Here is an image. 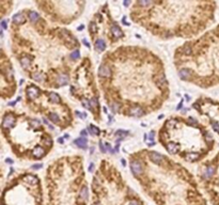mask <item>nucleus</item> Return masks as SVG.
Masks as SVG:
<instances>
[{
    "mask_svg": "<svg viewBox=\"0 0 219 205\" xmlns=\"http://www.w3.org/2000/svg\"><path fill=\"white\" fill-rule=\"evenodd\" d=\"M98 77L103 79H108L111 77V67L107 63H101L98 69Z\"/></svg>",
    "mask_w": 219,
    "mask_h": 205,
    "instance_id": "13",
    "label": "nucleus"
},
{
    "mask_svg": "<svg viewBox=\"0 0 219 205\" xmlns=\"http://www.w3.org/2000/svg\"><path fill=\"white\" fill-rule=\"evenodd\" d=\"M130 1H124V2H123V5H125V7H128V5H130Z\"/></svg>",
    "mask_w": 219,
    "mask_h": 205,
    "instance_id": "32",
    "label": "nucleus"
},
{
    "mask_svg": "<svg viewBox=\"0 0 219 205\" xmlns=\"http://www.w3.org/2000/svg\"><path fill=\"white\" fill-rule=\"evenodd\" d=\"M48 99L50 101V103H53V104H60L61 101V97L55 92L48 93Z\"/></svg>",
    "mask_w": 219,
    "mask_h": 205,
    "instance_id": "22",
    "label": "nucleus"
},
{
    "mask_svg": "<svg viewBox=\"0 0 219 205\" xmlns=\"http://www.w3.org/2000/svg\"><path fill=\"white\" fill-rule=\"evenodd\" d=\"M16 124V114L12 111H8L3 114L2 122H1V130H9L10 128H13Z\"/></svg>",
    "mask_w": 219,
    "mask_h": 205,
    "instance_id": "6",
    "label": "nucleus"
},
{
    "mask_svg": "<svg viewBox=\"0 0 219 205\" xmlns=\"http://www.w3.org/2000/svg\"><path fill=\"white\" fill-rule=\"evenodd\" d=\"M154 135H155V133L152 130L150 133V140H151V142H152V141H154Z\"/></svg>",
    "mask_w": 219,
    "mask_h": 205,
    "instance_id": "28",
    "label": "nucleus"
},
{
    "mask_svg": "<svg viewBox=\"0 0 219 205\" xmlns=\"http://www.w3.org/2000/svg\"><path fill=\"white\" fill-rule=\"evenodd\" d=\"M129 166H130V170H131V173L134 174L135 178H139V176H141V175L143 174V171H144V169H143V165L142 162L139 160L137 157H130V162H129Z\"/></svg>",
    "mask_w": 219,
    "mask_h": 205,
    "instance_id": "7",
    "label": "nucleus"
},
{
    "mask_svg": "<svg viewBox=\"0 0 219 205\" xmlns=\"http://www.w3.org/2000/svg\"><path fill=\"white\" fill-rule=\"evenodd\" d=\"M164 146L168 151L169 154H178V153H180V145L178 143L172 142V141H168V142L165 143Z\"/></svg>",
    "mask_w": 219,
    "mask_h": 205,
    "instance_id": "16",
    "label": "nucleus"
},
{
    "mask_svg": "<svg viewBox=\"0 0 219 205\" xmlns=\"http://www.w3.org/2000/svg\"><path fill=\"white\" fill-rule=\"evenodd\" d=\"M198 103L202 107H205L204 114L210 119V123L214 131H216L219 135V101L205 98L204 103H200V101H198Z\"/></svg>",
    "mask_w": 219,
    "mask_h": 205,
    "instance_id": "5",
    "label": "nucleus"
},
{
    "mask_svg": "<svg viewBox=\"0 0 219 205\" xmlns=\"http://www.w3.org/2000/svg\"><path fill=\"white\" fill-rule=\"evenodd\" d=\"M215 173L210 180L201 181L212 205H219V153L213 158Z\"/></svg>",
    "mask_w": 219,
    "mask_h": 205,
    "instance_id": "4",
    "label": "nucleus"
},
{
    "mask_svg": "<svg viewBox=\"0 0 219 205\" xmlns=\"http://www.w3.org/2000/svg\"><path fill=\"white\" fill-rule=\"evenodd\" d=\"M88 130L90 131V134L91 135H93V136H98L99 135V129L97 128V127H95V126H93V125H90V127L88 128Z\"/></svg>",
    "mask_w": 219,
    "mask_h": 205,
    "instance_id": "24",
    "label": "nucleus"
},
{
    "mask_svg": "<svg viewBox=\"0 0 219 205\" xmlns=\"http://www.w3.org/2000/svg\"><path fill=\"white\" fill-rule=\"evenodd\" d=\"M179 77H180L182 80L185 81H190L192 78L195 76V72L192 69H189V67H183L179 71Z\"/></svg>",
    "mask_w": 219,
    "mask_h": 205,
    "instance_id": "11",
    "label": "nucleus"
},
{
    "mask_svg": "<svg viewBox=\"0 0 219 205\" xmlns=\"http://www.w3.org/2000/svg\"><path fill=\"white\" fill-rule=\"evenodd\" d=\"M91 205H144V202L122 178L104 181L96 173L92 181Z\"/></svg>",
    "mask_w": 219,
    "mask_h": 205,
    "instance_id": "1",
    "label": "nucleus"
},
{
    "mask_svg": "<svg viewBox=\"0 0 219 205\" xmlns=\"http://www.w3.org/2000/svg\"><path fill=\"white\" fill-rule=\"evenodd\" d=\"M58 141H59L60 143H63V139L62 138H59V139H58Z\"/></svg>",
    "mask_w": 219,
    "mask_h": 205,
    "instance_id": "34",
    "label": "nucleus"
},
{
    "mask_svg": "<svg viewBox=\"0 0 219 205\" xmlns=\"http://www.w3.org/2000/svg\"><path fill=\"white\" fill-rule=\"evenodd\" d=\"M145 114V109L141 106H131L125 112V115L128 117H135V118H140Z\"/></svg>",
    "mask_w": 219,
    "mask_h": 205,
    "instance_id": "10",
    "label": "nucleus"
},
{
    "mask_svg": "<svg viewBox=\"0 0 219 205\" xmlns=\"http://www.w3.org/2000/svg\"><path fill=\"white\" fill-rule=\"evenodd\" d=\"M204 157V155L202 153H199V152H189L186 153L184 156V159L186 162H198L200 159H202Z\"/></svg>",
    "mask_w": 219,
    "mask_h": 205,
    "instance_id": "14",
    "label": "nucleus"
},
{
    "mask_svg": "<svg viewBox=\"0 0 219 205\" xmlns=\"http://www.w3.org/2000/svg\"><path fill=\"white\" fill-rule=\"evenodd\" d=\"M148 157L150 159V162L154 164L155 166H162L165 162H166L167 157L164 155L159 154L158 152H154V151H148Z\"/></svg>",
    "mask_w": 219,
    "mask_h": 205,
    "instance_id": "8",
    "label": "nucleus"
},
{
    "mask_svg": "<svg viewBox=\"0 0 219 205\" xmlns=\"http://www.w3.org/2000/svg\"><path fill=\"white\" fill-rule=\"evenodd\" d=\"M27 17L29 18V21H31V24H37V23H39L40 19L42 18V17L40 16L39 14H37V12L32 11V10H30V11L27 12Z\"/></svg>",
    "mask_w": 219,
    "mask_h": 205,
    "instance_id": "20",
    "label": "nucleus"
},
{
    "mask_svg": "<svg viewBox=\"0 0 219 205\" xmlns=\"http://www.w3.org/2000/svg\"><path fill=\"white\" fill-rule=\"evenodd\" d=\"M190 44L194 53L201 51V57L204 59L202 63L204 73L201 76V81L197 85L202 88L219 85V25L200 40Z\"/></svg>",
    "mask_w": 219,
    "mask_h": 205,
    "instance_id": "2",
    "label": "nucleus"
},
{
    "mask_svg": "<svg viewBox=\"0 0 219 205\" xmlns=\"http://www.w3.org/2000/svg\"><path fill=\"white\" fill-rule=\"evenodd\" d=\"M93 168H94V164H91L90 168H89V171H90V172H93Z\"/></svg>",
    "mask_w": 219,
    "mask_h": 205,
    "instance_id": "31",
    "label": "nucleus"
},
{
    "mask_svg": "<svg viewBox=\"0 0 219 205\" xmlns=\"http://www.w3.org/2000/svg\"><path fill=\"white\" fill-rule=\"evenodd\" d=\"M41 95V90L40 88L37 85H28L26 88V96H27V101H34V99L39 98Z\"/></svg>",
    "mask_w": 219,
    "mask_h": 205,
    "instance_id": "9",
    "label": "nucleus"
},
{
    "mask_svg": "<svg viewBox=\"0 0 219 205\" xmlns=\"http://www.w3.org/2000/svg\"><path fill=\"white\" fill-rule=\"evenodd\" d=\"M99 150H101V153H106V146L104 145V143H103V141H99Z\"/></svg>",
    "mask_w": 219,
    "mask_h": 205,
    "instance_id": "26",
    "label": "nucleus"
},
{
    "mask_svg": "<svg viewBox=\"0 0 219 205\" xmlns=\"http://www.w3.org/2000/svg\"><path fill=\"white\" fill-rule=\"evenodd\" d=\"M127 135H128V133L127 131H124V130H118L117 133H115V136L117 137H122V138H124V137H126Z\"/></svg>",
    "mask_w": 219,
    "mask_h": 205,
    "instance_id": "25",
    "label": "nucleus"
},
{
    "mask_svg": "<svg viewBox=\"0 0 219 205\" xmlns=\"http://www.w3.org/2000/svg\"><path fill=\"white\" fill-rule=\"evenodd\" d=\"M47 152H48V151L45 150L43 146H41V145H39V146H37V148L33 149L32 152H31V154H32L33 159H41L46 155Z\"/></svg>",
    "mask_w": 219,
    "mask_h": 205,
    "instance_id": "17",
    "label": "nucleus"
},
{
    "mask_svg": "<svg viewBox=\"0 0 219 205\" xmlns=\"http://www.w3.org/2000/svg\"><path fill=\"white\" fill-rule=\"evenodd\" d=\"M106 148H107V150H108L110 153H112V154H113V153H114V151H113L112 146H111V145L109 144V143H106Z\"/></svg>",
    "mask_w": 219,
    "mask_h": 205,
    "instance_id": "27",
    "label": "nucleus"
},
{
    "mask_svg": "<svg viewBox=\"0 0 219 205\" xmlns=\"http://www.w3.org/2000/svg\"><path fill=\"white\" fill-rule=\"evenodd\" d=\"M42 167V165H35V166H32V169H40Z\"/></svg>",
    "mask_w": 219,
    "mask_h": 205,
    "instance_id": "33",
    "label": "nucleus"
},
{
    "mask_svg": "<svg viewBox=\"0 0 219 205\" xmlns=\"http://www.w3.org/2000/svg\"><path fill=\"white\" fill-rule=\"evenodd\" d=\"M107 48V44L106 42L103 39H96L94 41V49L98 53H103L105 51Z\"/></svg>",
    "mask_w": 219,
    "mask_h": 205,
    "instance_id": "18",
    "label": "nucleus"
},
{
    "mask_svg": "<svg viewBox=\"0 0 219 205\" xmlns=\"http://www.w3.org/2000/svg\"><path fill=\"white\" fill-rule=\"evenodd\" d=\"M5 162H7L8 164H10V165L13 164V160H12V159H10V158H7V159H5Z\"/></svg>",
    "mask_w": 219,
    "mask_h": 205,
    "instance_id": "30",
    "label": "nucleus"
},
{
    "mask_svg": "<svg viewBox=\"0 0 219 205\" xmlns=\"http://www.w3.org/2000/svg\"><path fill=\"white\" fill-rule=\"evenodd\" d=\"M69 76L67 73H59L57 75V79H56V85L58 87H63V85H69Z\"/></svg>",
    "mask_w": 219,
    "mask_h": 205,
    "instance_id": "15",
    "label": "nucleus"
},
{
    "mask_svg": "<svg viewBox=\"0 0 219 205\" xmlns=\"http://www.w3.org/2000/svg\"><path fill=\"white\" fill-rule=\"evenodd\" d=\"M74 142L79 149H82V150H85V149H87V144H88V139L87 138L81 137V138L76 139Z\"/></svg>",
    "mask_w": 219,
    "mask_h": 205,
    "instance_id": "21",
    "label": "nucleus"
},
{
    "mask_svg": "<svg viewBox=\"0 0 219 205\" xmlns=\"http://www.w3.org/2000/svg\"><path fill=\"white\" fill-rule=\"evenodd\" d=\"M1 205H43L41 184L30 185L24 180H12L3 189Z\"/></svg>",
    "mask_w": 219,
    "mask_h": 205,
    "instance_id": "3",
    "label": "nucleus"
},
{
    "mask_svg": "<svg viewBox=\"0 0 219 205\" xmlns=\"http://www.w3.org/2000/svg\"><path fill=\"white\" fill-rule=\"evenodd\" d=\"M110 32H111V37H112V39L114 42H117L118 40H120L121 37H124V32H123V30L119 27L117 23H113L112 25L110 26Z\"/></svg>",
    "mask_w": 219,
    "mask_h": 205,
    "instance_id": "12",
    "label": "nucleus"
},
{
    "mask_svg": "<svg viewBox=\"0 0 219 205\" xmlns=\"http://www.w3.org/2000/svg\"><path fill=\"white\" fill-rule=\"evenodd\" d=\"M81 135H82L83 137H87V135H88V131L87 130H81V133H80Z\"/></svg>",
    "mask_w": 219,
    "mask_h": 205,
    "instance_id": "29",
    "label": "nucleus"
},
{
    "mask_svg": "<svg viewBox=\"0 0 219 205\" xmlns=\"http://www.w3.org/2000/svg\"><path fill=\"white\" fill-rule=\"evenodd\" d=\"M69 59H72L73 61L78 60L79 58H80V51H79V49H75L74 51H72V53L69 55Z\"/></svg>",
    "mask_w": 219,
    "mask_h": 205,
    "instance_id": "23",
    "label": "nucleus"
},
{
    "mask_svg": "<svg viewBox=\"0 0 219 205\" xmlns=\"http://www.w3.org/2000/svg\"><path fill=\"white\" fill-rule=\"evenodd\" d=\"M26 23V16L23 12H18L13 16V24L15 26H21Z\"/></svg>",
    "mask_w": 219,
    "mask_h": 205,
    "instance_id": "19",
    "label": "nucleus"
}]
</instances>
